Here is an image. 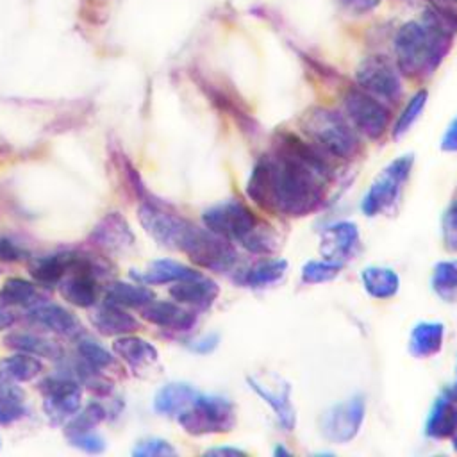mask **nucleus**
Masks as SVG:
<instances>
[{"instance_id":"f257e3e1","label":"nucleus","mask_w":457,"mask_h":457,"mask_svg":"<svg viewBox=\"0 0 457 457\" xmlns=\"http://www.w3.org/2000/svg\"><path fill=\"white\" fill-rule=\"evenodd\" d=\"M334 159L325 155L309 139L291 132H275L271 148L253 164L248 182V198L262 211L303 218L325 204L334 179Z\"/></svg>"},{"instance_id":"f03ea898","label":"nucleus","mask_w":457,"mask_h":457,"mask_svg":"<svg viewBox=\"0 0 457 457\" xmlns=\"http://www.w3.org/2000/svg\"><path fill=\"white\" fill-rule=\"evenodd\" d=\"M457 34V11L446 4L428 5L420 20L405 21L395 34L393 48L398 71L412 80L430 77Z\"/></svg>"},{"instance_id":"7ed1b4c3","label":"nucleus","mask_w":457,"mask_h":457,"mask_svg":"<svg viewBox=\"0 0 457 457\" xmlns=\"http://www.w3.org/2000/svg\"><path fill=\"white\" fill-rule=\"evenodd\" d=\"M307 139L334 161H353L362 154L359 132L343 114L328 107H311L300 118Z\"/></svg>"},{"instance_id":"20e7f679","label":"nucleus","mask_w":457,"mask_h":457,"mask_svg":"<svg viewBox=\"0 0 457 457\" xmlns=\"http://www.w3.org/2000/svg\"><path fill=\"white\" fill-rule=\"evenodd\" d=\"M177 421L191 436L227 434L236 427V407L225 396L196 393Z\"/></svg>"},{"instance_id":"39448f33","label":"nucleus","mask_w":457,"mask_h":457,"mask_svg":"<svg viewBox=\"0 0 457 457\" xmlns=\"http://www.w3.org/2000/svg\"><path fill=\"white\" fill-rule=\"evenodd\" d=\"M137 220L154 241L179 252H182L196 227L193 221L154 200H141V205L137 207Z\"/></svg>"},{"instance_id":"423d86ee","label":"nucleus","mask_w":457,"mask_h":457,"mask_svg":"<svg viewBox=\"0 0 457 457\" xmlns=\"http://www.w3.org/2000/svg\"><path fill=\"white\" fill-rule=\"evenodd\" d=\"M412 164L414 154H405L382 168V171L373 179L366 195L362 196L361 209L366 216H378L396 204L403 184L409 180Z\"/></svg>"},{"instance_id":"0eeeda50","label":"nucleus","mask_w":457,"mask_h":457,"mask_svg":"<svg viewBox=\"0 0 457 457\" xmlns=\"http://www.w3.org/2000/svg\"><path fill=\"white\" fill-rule=\"evenodd\" d=\"M202 221H204V227H207L209 230L230 241H237L245 245L264 220H261L243 202L225 200L205 209L202 214Z\"/></svg>"},{"instance_id":"6e6552de","label":"nucleus","mask_w":457,"mask_h":457,"mask_svg":"<svg viewBox=\"0 0 457 457\" xmlns=\"http://www.w3.org/2000/svg\"><path fill=\"white\" fill-rule=\"evenodd\" d=\"M343 105L348 121L359 134L370 139H378L389 129L391 109L359 86L350 87L345 93Z\"/></svg>"},{"instance_id":"1a4fd4ad","label":"nucleus","mask_w":457,"mask_h":457,"mask_svg":"<svg viewBox=\"0 0 457 457\" xmlns=\"http://www.w3.org/2000/svg\"><path fill=\"white\" fill-rule=\"evenodd\" d=\"M41 407L52 425H62L80 409L82 389L71 375H52L39 382Z\"/></svg>"},{"instance_id":"9d476101","label":"nucleus","mask_w":457,"mask_h":457,"mask_svg":"<svg viewBox=\"0 0 457 457\" xmlns=\"http://www.w3.org/2000/svg\"><path fill=\"white\" fill-rule=\"evenodd\" d=\"M357 86L382 102L396 104L403 93L402 73L384 55L364 57L355 70Z\"/></svg>"},{"instance_id":"9b49d317","label":"nucleus","mask_w":457,"mask_h":457,"mask_svg":"<svg viewBox=\"0 0 457 457\" xmlns=\"http://www.w3.org/2000/svg\"><path fill=\"white\" fill-rule=\"evenodd\" d=\"M184 253L196 266L216 273L228 271L237 259V252L232 241L209 230L207 227H198Z\"/></svg>"},{"instance_id":"f8f14e48","label":"nucleus","mask_w":457,"mask_h":457,"mask_svg":"<svg viewBox=\"0 0 457 457\" xmlns=\"http://www.w3.org/2000/svg\"><path fill=\"white\" fill-rule=\"evenodd\" d=\"M102 270L104 266L100 261L93 259L91 255L80 253V259L73 266V270L57 284L61 296L75 307H93L98 302L100 295L98 277Z\"/></svg>"},{"instance_id":"ddd939ff","label":"nucleus","mask_w":457,"mask_h":457,"mask_svg":"<svg viewBox=\"0 0 457 457\" xmlns=\"http://www.w3.org/2000/svg\"><path fill=\"white\" fill-rule=\"evenodd\" d=\"M364 412L366 405L362 396H352L323 412L320 430L330 443H348L359 434L364 421Z\"/></svg>"},{"instance_id":"4468645a","label":"nucleus","mask_w":457,"mask_h":457,"mask_svg":"<svg viewBox=\"0 0 457 457\" xmlns=\"http://www.w3.org/2000/svg\"><path fill=\"white\" fill-rule=\"evenodd\" d=\"M246 384L261 400H264L271 407L278 425L286 432L295 430L296 412L291 403V386L286 380L277 375H270L264 378L252 375L246 377Z\"/></svg>"},{"instance_id":"2eb2a0df","label":"nucleus","mask_w":457,"mask_h":457,"mask_svg":"<svg viewBox=\"0 0 457 457\" xmlns=\"http://www.w3.org/2000/svg\"><path fill=\"white\" fill-rule=\"evenodd\" d=\"M359 248V227L353 221H336L321 230L320 253L327 261L345 264Z\"/></svg>"},{"instance_id":"dca6fc26","label":"nucleus","mask_w":457,"mask_h":457,"mask_svg":"<svg viewBox=\"0 0 457 457\" xmlns=\"http://www.w3.org/2000/svg\"><path fill=\"white\" fill-rule=\"evenodd\" d=\"M89 243L96 248L111 253H120L129 250L136 236L129 225V221L120 212H107L91 230Z\"/></svg>"},{"instance_id":"f3484780","label":"nucleus","mask_w":457,"mask_h":457,"mask_svg":"<svg viewBox=\"0 0 457 457\" xmlns=\"http://www.w3.org/2000/svg\"><path fill=\"white\" fill-rule=\"evenodd\" d=\"M27 318L52 332V334H57V336H62V337H70V339H77L79 336L84 334V328H82V323L80 320L68 309H64L62 305H57V303H52L48 300L34 305L32 309L27 311Z\"/></svg>"},{"instance_id":"a211bd4d","label":"nucleus","mask_w":457,"mask_h":457,"mask_svg":"<svg viewBox=\"0 0 457 457\" xmlns=\"http://www.w3.org/2000/svg\"><path fill=\"white\" fill-rule=\"evenodd\" d=\"M141 316L148 323L173 330V332H187L196 325V312L191 307H186L179 302L168 300H152L145 307H141Z\"/></svg>"},{"instance_id":"6ab92c4d","label":"nucleus","mask_w":457,"mask_h":457,"mask_svg":"<svg viewBox=\"0 0 457 457\" xmlns=\"http://www.w3.org/2000/svg\"><path fill=\"white\" fill-rule=\"evenodd\" d=\"M218 295L220 286L212 278L204 277L202 273L191 278L173 282V286L170 287V296L175 302L195 311H207L214 303Z\"/></svg>"},{"instance_id":"aec40b11","label":"nucleus","mask_w":457,"mask_h":457,"mask_svg":"<svg viewBox=\"0 0 457 457\" xmlns=\"http://www.w3.org/2000/svg\"><path fill=\"white\" fill-rule=\"evenodd\" d=\"M82 252H54L41 257H36L29 264L30 277L37 286H57L79 262Z\"/></svg>"},{"instance_id":"412c9836","label":"nucleus","mask_w":457,"mask_h":457,"mask_svg":"<svg viewBox=\"0 0 457 457\" xmlns=\"http://www.w3.org/2000/svg\"><path fill=\"white\" fill-rule=\"evenodd\" d=\"M91 325L109 337H118L125 334H134L139 330V321L125 309L111 302H102L89 316Z\"/></svg>"},{"instance_id":"4be33fe9","label":"nucleus","mask_w":457,"mask_h":457,"mask_svg":"<svg viewBox=\"0 0 457 457\" xmlns=\"http://www.w3.org/2000/svg\"><path fill=\"white\" fill-rule=\"evenodd\" d=\"M286 271H287V261L286 259L270 257V259L255 261L248 268L241 270L234 280L243 287L261 289V287H268V286L277 284L278 280H282Z\"/></svg>"},{"instance_id":"5701e85b","label":"nucleus","mask_w":457,"mask_h":457,"mask_svg":"<svg viewBox=\"0 0 457 457\" xmlns=\"http://www.w3.org/2000/svg\"><path fill=\"white\" fill-rule=\"evenodd\" d=\"M112 353L134 370L146 368V366L154 364L159 357L157 348L150 341L137 337L134 334H125V336L114 337Z\"/></svg>"},{"instance_id":"b1692460","label":"nucleus","mask_w":457,"mask_h":457,"mask_svg":"<svg viewBox=\"0 0 457 457\" xmlns=\"http://www.w3.org/2000/svg\"><path fill=\"white\" fill-rule=\"evenodd\" d=\"M457 432V402L448 395L436 398L427 421L425 436L430 439H450Z\"/></svg>"},{"instance_id":"393cba45","label":"nucleus","mask_w":457,"mask_h":457,"mask_svg":"<svg viewBox=\"0 0 457 457\" xmlns=\"http://www.w3.org/2000/svg\"><path fill=\"white\" fill-rule=\"evenodd\" d=\"M130 275L137 282L148 286V284H173V282H179L184 278L196 277V275H200V271H196L179 261H173V259H157V261H152L146 266V270H143V271L132 270Z\"/></svg>"},{"instance_id":"a878e982","label":"nucleus","mask_w":457,"mask_h":457,"mask_svg":"<svg viewBox=\"0 0 457 457\" xmlns=\"http://www.w3.org/2000/svg\"><path fill=\"white\" fill-rule=\"evenodd\" d=\"M445 339V325L441 321L418 323L409 337V353L416 359H427L441 352Z\"/></svg>"},{"instance_id":"bb28decb","label":"nucleus","mask_w":457,"mask_h":457,"mask_svg":"<svg viewBox=\"0 0 457 457\" xmlns=\"http://www.w3.org/2000/svg\"><path fill=\"white\" fill-rule=\"evenodd\" d=\"M196 389L186 382H170L154 396V411L162 416L177 418L196 396Z\"/></svg>"},{"instance_id":"cd10ccee","label":"nucleus","mask_w":457,"mask_h":457,"mask_svg":"<svg viewBox=\"0 0 457 457\" xmlns=\"http://www.w3.org/2000/svg\"><path fill=\"white\" fill-rule=\"evenodd\" d=\"M39 287L34 282H29L20 277H11L0 286V305L2 307H21L32 309L34 305L45 302Z\"/></svg>"},{"instance_id":"c85d7f7f","label":"nucleus","mask_w":457,"mask_h":457,"mask_svg":"<svg viewBox=\"0 0 457 457\" xmlns=\"http://www.w3.org/2000/svg\"><path fill=\"white\" fill-rule=\"evenodd\" d=\"M4 341H5V346H9L11 350L25 352L36 357L59 361L64 355L62 348L57 343L32 332H11L5 336Z\"/></svg>"},{"instance_id":"c756f323","label":"nucleus","mask_w":457,"mask_h":457,"mask_svg":"<svg viewBox=\"0 0 457 457\" xmlns=\"http://www.w3.org/2000/svg\"><path fill=\"white\" fill-rule=\"evenodd\" d=\"M41 371L43 362L39 361V357L25 352H14L12 355L0 359V378L12 384L30 382L39 377Z\"/></svg>"},{"instance_id":"7c9ffc66","label":"nucleus","mask_w":457,"mask_h":457,"mask_svg":"<svg viewBox=\"0 0 457 457\" xmlns=\"http://www.w3.org/2000/svg\"><path fill=\"white\" fill-rule=\"evenodd\" d=\"M361 282L366 293L377 300L391 298L400 289L398 273L386 266H366L361 271Z\"/></svg>"},{"instance_id":"2f4dec72","label":"nucleus","mask_w":457,"mask_h":457,"mask_svg":"<svg viewBox=\"0 0 457 457\" xmlns=\"http://www.w3.org/2000/svg\"><path fill=\"white\" fill-rule=\"evenodd\" d=\"M154 298H155L154 291L150 287H146V284H141V282L132 284V282L118 280V282L109 284L105 289V302L116 303L125 309H129V307L141 309L146 303H150Z\"/></svg>"},{"instance_id":"473e14b6","label":"nucleus","mask_w":457,"mask_h":457,"mask_svg":"<svg viewBox=\"0 0 457 457\" xmlns=\"http://www.w3.org/2000/svg\"><path fill=\"white\" fill-rule=\"evenodd\" d=\"M77 355H79V364L98 373L111 368L116 362L114 353H111L100 343H96L95 339L84 334L77 337Z\"/></svg>"},{"instance_id":"72a5a7b5","label":"nucleus","mask_w":457,"mask_h":457,"mask_svg":"<svg viewBox=\"0 0 457 457\" xmlns=\"http://www.w3.org/2000/svg\"><path fill=\"white\" fill-rule=\"evenodd\" d=\"M27 416L23 393L12 382L0 378V425L14 423Z\"/></svg>"},{"instance_id":"f704fd0d","label":"nucleus","mask_w":457,"mask_h":457,"mask_svg":"<svg viewBox=\"0 0 457 457\" xmlns=\"http://www.w3.org/2000/svg\"><path fill=\"white\" fill-rule=\"evenodd\" d=\"M432 289L446 302H453L457 298V259L441 261L434 266Z\"/></svg>"},{"instance_id":"c9c22d12","label":"nucleus","mask_w":457,"mask_h":457,"mask_svg":"<svg viewBox=\"0 0 457 457\" xmlns=\"http://www.w3.org/2000/svg\"><path fill=\"white\" fill-rule=\"evenodd\" d=\"M107 418V409L98 403V402H91L87 403L80 412L77 411V414L66 421V436L71 434H79V432H87V430H95V427L98 423H102Z\"/></svg>"},{"instance_id":"e433bc0d","label":"nucleus","mask_w":457,"mask_h":457,"mask_svg":"<svg viewBox=\"0 0 457 457\" xmlns=\"http://www.w3.org/2000/svg\"><path fill=\"white\" fill-rule=\"evenodd\" d=\"M343 264L334 262V261H307L302 270H300V278L303 284H323V282H330L334 280L339 271H341Z\"/></svg>"},{"instance_id":"4c0bfd02","label":"nucleus","mask_w":457,"mask_h":457,"mask_svg":"<svg viewBox=\"0 0 457 457\" xmlns=\"http://www.w3.org/2000/svg\"><path fill=\"white\" fill-rule=\"evenodd\" d=\"M427 98H428V91H427V89H420V91H416L414 96L407 102L405 109H403L402 114L398 116L396 123L393 125V137H395V139H398L400 136H403V134L412 127V123L420 118V114H421L423 109H425Z\"/></svg>"},{"instance_id":"58836bf2","label":"nucleus","mask_w":457,"mask_h":457,"mask_svg":"<svg viewBox=\"0 0 457 457\" xmlns=\"http://www.w3.org/2000/svg\"><path fill=\"white\" fill-rule=\"evenodd\" d=\"M441 234L446 252L457 253V200H452L441 218Z\"/></svg>"},{"instance_id":"ea45409f","label":"nucleus","mask_w":457,"mask_h":457,"mask_svg":"<svg viewBox=\"0 0 457 457\" xmlns=\"http://www.w3.org/2000/svg\"><path fill=\"white\" fill-rule=\"evenodd\" d=\"M175 453L177 450L171 446V443L161 437L141 439L132 450V455L136 457H162V455H175Z\"/></svg>"},{"instance_id":"a19ab883","label":"nucleus","mask_w":457,"mask_h":457,"mask_svg":"<svg viewBox=\"0 0 457 457\" xmlns=\"http://www.w3.org/2000/svg\"><path fill=\"white\" fill-rule=\"evenodd\" d=\"M66 437L71 446H75L82 452H87V453H100L105 450V439L100 434H96L95 430L79 432V434H71Z\"/></svg>"},{"instance_id":"79ce46f5","label":"nucleus","mask_w":457,"mask_h":457,"mask_svg":"<svg viewBox=\"0 0 457 457\" xmlns=\"http://www.w3.org/2000/svg\"><path fill=\"white\" fill-rule=\"evenodd\" d=\"M30 252L12 237L0 234V261L2 262H20L23 259H29Z\"/></svg>"},{"instance_id":"37998d69","label":"nucleus","mask_w":457,"mask_h":457,"mask_svg":"<svg viewBox=\"0 0 457 457\" xmlns=\"http://www.w3.org/2000/svg\"><path fill=\"white\" fill-rule=\"evenodd\" d=\"M339 4V7H343L346 12L352 14H366L375 11L382 0H336Z\"/></svg>"},{"instance_id":"c03bdc74","label":"nucleus","mask_w":457,"mask_h":457,"mask_svg":"<svg viewBox=\"0 0 457 457\" xmlns=\"http://www.w3.org/2000/svg\"><path fill=\"white\" fill-rule=\"evenodd\" d=\"M218 343H220V336L218 334H207V336H202V337L187 341V348L191 352H195V353L205 355V353H211L212 350H216Z\"/></svg>"},{"instance_id":"a18cd8bd","label":"nucleus","mask_w":457,"mask_h":457,"mask_svg":"<svg viewBox=\"0 0 457 457\" xmlns=\"http://www.w3.org/2000/svg\"><path fill=\"white\" fill-rule=\"evenodd\" d=\"M441 150L443 152H457V116L446 127L441 137Z\"/></svg>"},{"instance_id":"49530a36","label":"nucleus","mask_w":457,"mask_h":457,"mask_svg":"<svg viewBox=\"0 0 457 457\" xmlns=\"http://www.w3.org/2000/svg\"><path fill=\"white\" fill-rule=\"evenodd\" d=\"M205 455H216V457H236V455H246L243 450L236 446H214L205 452Z\"/></svg>"},{"instance_id":"de8ad7c7","label":"nucleus","mask_w":457,"mask_h":457,"mask_svg":"<svg viewBox=\"0 0 457 457\" xmlns=\"http://www.w3.org/2000/svg\"><path fill=\"white\" fill-rule=\"evenodd\" d=\"M12 321H14L12 314H11L5 307L0 305V332L5 330V328H9V327L12 325Z\"/></svg>"},{"instance_id":"09e8293b","label":"nucleus","mask_w":457,"mask_h":457,"mask_svg":"<svg viewBox=\"0 0 457 457\" xmlns=\"http://www.w3.org/2000/svg\"><path fill=\"white\" fill-rule=\"evenodd\" d=\"M273 453H275V455H284V457L291 455V452H289V450H286L282 445H277V446H275V450H273Z\"/></svg>"},{"instance_id":"8fccbe9b","label":"nucleus","mask_w":457,"mask_h":457,"mask_svg":"<svg viewBox=\"0 0 457 457\" xmlns=\"http://www.w3.org/2000/svg\"><path fill=\"white\" fill-rule=\"evenodd\" d=\"M445 395H448L453 402H457V382H455V386H453V387L446 389V393H445Z\"/></svg>"},{"instance_id":"3c124183","label":"nucleus","mask_w":457,"mask_h":457,"mask_svg":"<svg viewBox=\"0 0 457 457\" xmlns=\"http://www.w3.org/2000/svg\"><path fill=\"white\" fill-rule=\"evenodd\" d=\"M434 4H457V0H432Z\"/></svg>"},{"instance_id":"603ef678","label":"nucleus","mask_w":457,"mask_h":457,"mask_svg":"<svg viewBox=\"0 0 457 457\" xmlns=\"http://www.w3.org/2000/svg\"><path fill=\"white\" fill-rule=\"evenodd\" d=\"M452 446H453V450L457 452V432L452 436Z\"/></svg>"}]
</instances>
